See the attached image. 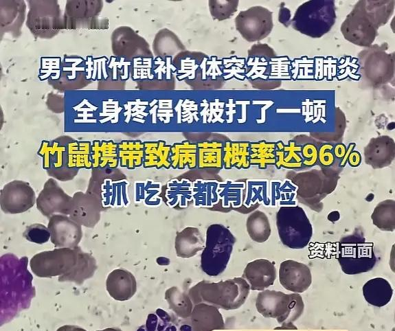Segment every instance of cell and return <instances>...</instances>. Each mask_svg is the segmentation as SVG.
I'll return each instance as SVG.
<instances>
[{"mask_svg":"<svg viewBox=\"0 0 395 331\" xmlns=\"http://www.w3.org/2000/svg\"><path fill=\"white\" fill-rule=\"evenodd\" d=\"M394 1H359L343 21L340 30L346 40L360 47L372 45L378 29L393 14Z\"/></svg>","mask_w":395,"mask_h":331,"instance_id":"cell-1","label":"cell"},{"mask_svg":"<svg viewBox=\"0 0 395 331\" xmlns=\"http://www.w3.org/2000/svg\"><path fill=\"white\" fill-rule=\"evenodd\" d=\"M250 291L243 277H234L218 282L201 281L189 290L193 304L205 303L225 310H236L247 300Z\"/></svg>","mask_w":395,"mask_h":331,"instance_id":"cell-2","label":"cell"},{"mask_svg":"<svg viewBox=\"0 0 395 331\" xmlns=\"http://www.w3.org/2000/svg\"><path fill=\"white\" fill-rule=\"evenodd\" d=\"M236 240L231 231L221 224L210 225L205 234V247L201 255L202 271L209 276H217L226 269Z\"/></svg>","mask_w":395,"mask_h":331,"instance_id":"cell-3","label":"cell"},{"mask_svg":"<svg viewBox=\"0 0 395 331\" xmlns=\"http://www.w3.org/2000/svg\"><path fill=\"white\" fill-rule=\"evenodd\" d=\"M256 307L262 316L275 319L282 326L291 328L303 314L304 304L299 293L264 290L257 295Z\"/></svg>","mask_w":395,"mask_h":331,"instance_id":"cell-4","label":"cell"},{"mask_svg":"<svg viewBox=\"0 0 395 331\" xmlns=\"http://www.w3.org/2000/svg\"><path fill=\"white\" fill-rule=\"evenodd\" d=\"M335 21L334 1H309L296 10L291 23L302 34L319 38L330 30Z\"/></svg>","mask_w":395,"mask_h":331,"instance_id":"cell-5","label":"cell"},{"mask_svg":"<svg viewBox=\"0 0 395 331\" xmlns=\"http://www.w3.org/2000/svg\"><path fill=\"white\" fill-rule=\"evenodd\" d=\"M337 258L342 271L347 275L368 272L376 263L373 243L358 232L340 239Z\"/></svg>","mask_w":395,"mask_h":331,"instance_id":"cell-6","label":"cell"},{"mask_svg":"<svg viewBox=\"0 0 395 331\" xmlns=\"http://www.w3.org/2000/svg\"><path fill=\"white\" fill-rule=\"evenodd\" d=\"M275 218L278 233L284 246L301 249L308 244L313 236V227L302 207H280Z\"/></svg>","mask_w":395,"mask_h":331,"instance_id":"cell-7","label":"cell"},{"mask_svg":"<svg viewBox=\"0 0 395 331\" xmlns=\"http://www.w3.org/2000/svg\"><path fill=\"white\" fill-rule=\"evenodd\" d=\"M76 249L56 248L35 254L30 261L32 273L38 277L58 276V281L63 282L76 266L81 253Z\"/></svg>","mask_w":395,"mask_h":331,"instance_id":"cell-8","label":"cell"},{"mask_svg":"<svg viewBox=\"0 0 395 331\" xmlns=\"http://www.w3.org/2000/svg\"><path fill=\"white\" fill-rule=\"evenodd\" d=\"M387 44L372 45L358 55L359 72L363 80L371 87H379L394 75V53L387 54Z\"/></svg>","mask_w":395,"mask_h":331,"instance_id":"cell-9","label":"cell"},{"mask_svg":"<svg viewBox=\"0 0 395 331\" xmlns=\"http://www.w3.org/2000/svg\"><path fill=\"white\" fill-rule=\"evenodd\" d=\"M332 170H313L295 174L291 180L297 186L298 200L313 209L336 187L339 176Z\"/></svg>","mask_w":395,"mask_h":331,"instance_id":"cell-10","label":"cell"},{"mask_svg":"<svg viewBox=\"0 0 395 331\" xmlns=\"http://www.w3.org/2000/svg\"><path fill=\"white\" fill-rule=\"evenodd\" d=\"M272 12L262 6L241 11L235 19L237 31L248 42L266 38L273 27Z\"/></svg>","mask_w":395,"mask_h":331,"instance_id":"cell-11","label":"cell"},{"mask_svg":"<svg viewBox=\"0 0 395 331\" xmlns=\"http://www.w3.org/2000/svg\"><path fill=\"white\" fill-rule=\"evenodd\" d=\"M36 201L35 192L28 182L13 180L1 190V209L7 214L27 212L36 204Z\"/></svg>","mask_w":395,"mask_h":331,"instance_id":"cell-12","label":"cell"},{"mask_svg":"<svg viewBox=\"0 0 395 331\" xmlns=\"http://www.w3.org/2000/svg\"><path fill=\"white\" fill-rule=\"evenodd\" d=\"M72 196L66 193L56 179L49 178L36 198L37 209L49 218L54 214H69Z\"/></svg>","mask_w":395,"mask_h":331,"instance_id":"cell-13","label":"cell"},{"mask_svg":"<svg viewBox=\"0 0 395 331\" xmlns=\"http://www.w3.org/2000/svg\"><path fill=\"white\" fill-rule=\"evenodd\" d=\"M103 207L96 194L78 191L72 196L69 216L81 226L93 228L100 220Z\"/></svg>","mask_w":395,"mask_h":331,"instance_id":"cell-14","label":"cell"},{"mask_svg":"<svg viewBox=\"0 0 395 331\" xmlns=\"http://www.w3.org/2000/svg\"><path fill=\"white\" fill-rule=\"evenodd\" d=\"M50 240L56 248L76 249L82 238V226L68 215L54 214L49 218Z\"/></svg>","mask_w":395,"mask_h":331,"instance_id":"cell-15","label":"cell"},{"mask_svg":"<svg viewBox=\"0 0 395 331\" xmlns=\"http://www.w3.org/2000/svg\"><path fill=\"white\" fill-rule=\"evenodd\" d=\"M279 281L287 290L295 293H304L312 283L310 268L304 263L286 260L280 263L278 271Z\"/></svg>","mask_w":395,"mask_h":331,"instance_id":"cell-16","label":"cell"},{"mask_svg":"<svg viewBox=\"0 0 395 331\" xmlns=\"http://www.w3.org/2000/svg\"><path fill=\"white\" fill-rule=\"evenodd\" d=\"M275 58L274 50L268 45H253L248 51L245 62L246 76L253 81L271 79L272 65Z\"/></svg>","mask_w":395,"mask_h":331,"instance_id":"cell-17","label":"cell"},{"mask_svg":"<svg viewBox=\"0 0 395 331\" xmlns=\"http://www.w3.org/2000/svg\"><path fill=\"white\" fill-rule=\"evenodd\" d=\"M117 35H114L113 39V53L116 56L124 57L132 60L137 57H153L150 51L148 44L131 28L122 27Z\"/></svg>","mask_w":395,"mask_h":331,"instance_id":"cell-18","label":"cell"},{"mask_svg":"<svg viewBox=\"0 0 395 331\" xmlns=\"http://www.w3.org/2000/svg\"><path fill=\"white\" fill-rule=\"evenodd\" d=\"M366 164L374 169H380L392 164L395 157V143L387 135L372 138L363 149Z\"/></svg>","mask_w":395,"mask_h":331,"instance_id":"cell-19","label":"cell"},{"mask_svg":"<svg viewBox=\"0 0 395 331\" xmlns=\"http://www.w3.org/2000/svg\"><path fill=\"white\" fill-rule=\"evenodd\" d=\"M242 277L249 283L250 290H264L273 284L276 269L267 259H256L246 265Z\"/></svg>","mask_w":395,"mask_h":331,"instance_id":"cell-20","label":"cell"},{"mask_svg":"<svg viewBox=\"0 0 395 331\" xmlns=\"http://www.w3.org/2000/svg\"><path fill=\"white\" fill-rule=\"evenodd\" d=\"M106 288L113 299L121 301H126L135 294L137 282L130 271L124 269H116L108 275Z\"/></svg>","mask_w":395,"mask_h":331,"instance_id":"cell-21","label":"cell"},{"mask_svg":"<svg viewBox=\"0 0 395 331\" xmlns=\"http://www.w3.org/2000/svg\"><path fill=\"white\" fill-rule=\"evenodd\" d=\"M190 319L192 331H212L225 328L223 318L218 308L210 304H196Z\"/></svg>","mask_w":395,"mask_h":331,"instance_id":"cell-22","label":"cell"},{"mask_svg":"<svg viewBox=\"0 0 395 331\" xmlns=\"http://www.w3.org/2000/svg\"><path fill=\"white\" fill-rule=\"evenodd\" d=\"M71 139L64 136L42 142L38 154L42 158L43 169L47 171L65 167L67 145Z\"/></svg>","mask_w":395,"mask_h":331,"instance_id":"cell-23","label":"cell"},{"mask_svg":"<svg viewBox=\"0 0 395 331\" xmlns=\"http://www.w3.org/2000/svg\"><path fill=\"white\" fill-rule=\"evenodd\" d=\"M91 157L92 169L114 170L119 166L118 144L111 140H94Z\"/></svg>","mask_w":395,"mask_h":331,"instance_id":"cell-24","label":"cell"},{"mask_svg":"<svg viewBox=\"0 0 395 331\" xmlns=\"http://www.w3.org/2000/svg\"><path fill=\"white\" fill-rule=\"evenodd\" d=\"M205 238L201 231L194 227H187L178 232L175 237L174 248L177 255L188 258L203 251Z\"/></svg>","mask_w":395,"mask_h":331,"instance_id":"cell-25","label":"cell"},{"mask_svg":"<svg viewBox=\"0 0 395 331\" xmlns=\"http://www.w3.org/2000/svg\"><path fill=\"white\" fill-rule=\"evenodd\" d=\"M171 146L162 140L144 142V168L157 169L171 168Z\"/></svg>","mask_w":395,"mask_h":331,"instance_id":"cell-26","label":"cell"},{"mask_svg":"<svg viewBox=\"0 0 395 331\" xmlns=\"http://www.w3.org/2000/svg\"><path fill=\"white\" fill-rule=\"evenodd\" d=\"M250 142L226 141L223 146V163L225 169L236 168L247 169L250 167Z\"/></svg>","mask_w":395,"mask_h":331,"instance_id":"cell-27","label":"cell"},{"mask_svg":"<svg viewBox=\"0 0 395 331\" xmlns=\"http://www.w3.org/2000/svg\"><path fill=\"white\" fill-rule=\"evenodd\" d=\"M365 301L372 306L383 307L387 305L393 295L390 282L383 277H375L367 281L362 288Z\"/></svg>","mask_w":395,"mask_h":331,"instance_id":"cell-28","label":"cell"},{"mask_svg":"<svg viewBox=\"0 0 395 331\" xmlns=\"http://www.w3.org/2000/svg\"><path fill=\"white\" fill-rule=\"evenodd\" d=\"M91 143L71 139L67 145L65 167L72 169H92Z\"/></svg>","mask_w":395,"mask_h":331,"instance_id":"cell-29","label":"cell"},{"mask_svg":"<svg viewBox=\"0 0 395 331\" xmlns=\"http://www.w3.org/2000/svg\"><path fill=\"white\" fill-rule=\"evenodd\" d=\"M170 162L171 168L174 169H193L197 167L196 144L189 141H183L172 145Z\"/></svg>","mask_w":395,"mask_h":331,"instance_id":"cell-30","label":"cell"},{"mask_svg":"<svg viewBox=\"0 0 395 331\" xmlns=\"http://www.w3.org/2000/svg\"><path fill=\"white\" fill-rule=\"evenodd\" d=\"M197 167L221 169L223 163V144L218 141H206L196 144Z\"/></svg>","mask_w":395,"mask_h":331,"instance_id":"cell-31","label":"cell"},{"mask_svg":"<svg viewBox=\"0 0 395 331\" xmlns=\"http://www.w3.org/2000/svg\"><path fill=\"white\" fill-rule=\"evenodd\" d=\"M119 165L133 170L143 166L144 142L139 140H124L118 143Z\"/></svg>","mask_w":395,"mask_h":331,"instance_id":"cell-32","label":"cell"},{"mask_svg":"<svg viewBox=\"0 0 395 331\" xmlns=\"http://www.w3.org/2000/svg\"><path fill=\"white\" fill-rule=\"evenodd\" d=\"M301 148L302 145L298 144L295 141H289L286 145L282 141L276 142L275 166L278 168L295 169L302 168L303 164Z\"/></svg>","mask_w":395,"mask_h":331,"instance_id":"cell-33","label":"cell"},{"mask_svg":"<svg viewBox=\"0 0 395 331\" xmlns=\"http://www.w3.org/2000/svg\"><path fill=\"white\" fill-rule=\"evenodd\" d=\"M203 57V55L200 56L198 53L180 52L172 60L177 78L179 80L194 79Z\"/></svg>","mask_w":395,"mask_h":331,"instance_id":"cell-34","label":"cell"},{"mask_svg":"<svg viewBox=\"0 0 395 331\" xmlns=\"http://www.w3.org/2000/svg\"><path fill=\"white\" fill-rule=\"evenodd\" d=\"M275 143L265 141L250 143V165L265 169L269 166L275 165Z\"/></svg>","mask_w":395,"mask_h":331,"instance_id":"cell-35","label":"cell"},{"mask_svg":"<svg viewBox=\"0 0 395 331\" xmlns=\"http://www.w3.org/2000/svg\"><path fill=\"white\" fill-rule=\"evenodd\" d=\"M246 228L251 239L258 243L267 241L271 233L267 216L260 210L249 214L246 221Z\"/></svg>","mask_w":395,"mask_h":331,"instance_id":"cell-36","label":"cell"},{"mask_svg":"<svg viewBox=\"0 0 395 331\" xmlns=\"http://www.w3.org/2000/svg\"><path fill=\"white\" fill-rule=\"evenodd\" d=\"M371 219L372 223L383 231L395 229V201L387 199L379 203L374 207Z\"/></svg>","mask_w":395,"mask_h":331,"instance_id":"cell-37","label":"cell"},{"mask_svg":"<svg viewBox=\"0 0 395 331\" xmlns=\"http://www.w3.org/2000/svg\"><path fill=\"white\" fill-rule=\"evenodd\" d=\"M96 269L95 258L91 254L81 251L76 266L64 282L81 284L85 279L92 277Z\"/></svg>","mask_w":395,"mask_h":331,"instance_id":"cell-38","label":"cell"},{"mask_svg":"<svg viewBox=\"0 0 395 331\" xmlns=\"http://www.w3.org/2000/svg\"><path fill=\"white\" fill-rule=\"evenodd\" d=\"M155 43L166 44L163 46L153 47L157 56L172 57V56L184 49L183 44L177 36L167 29H163L157 34Z\"/></svg>","mask_w":395,"mask_h":331,"instance_id":"cell-39","label":"cell"},{"mask_svg":"<svg viewBox=\"0 0 395 331\" xmlns=\"http://www.w3.org/2000/svg\"><path fill=\"white\" fill-rule=\"evenodd\" d=\"M165 298L171 308L178 315L181 317L190 316L192 311V301L189 296L181 293L176 287H172L166 290Z\"/></svg>","mask_w":395,"mask_h":331,"instance_id":"cell-40","label":"cell"},{"mask_svg":"<svg viewBox=\"0 0 395 331\" xmlns=\"http://www.w3.org/2000/svg\"><path fill=\"white\" fill-rule=\"evenodd\" d=\"M131 76L133 80H153V57H137L131 60Z\"/></svg>","mask_w":395,"mask_h":331,"instance_id":"cell-41","label":"cell"},{"mask_svg":"<svg viewBox=\"0 0 395 331\" xmlns=\"http://www.w3.org/2000/svg\"><path fill=\"white\" fill-rule=\"evenodd\" d=\"M201 110L199 115L203 121L207 122H216L220 121L225 111L224 102L215 100L213 101L203 100L199 104Z\"/></svg>","mask_w":395,"mask_h":331,"instance_id":"cell-42","label":"cell"},{"mask_svg":"<svg viewBox=\"0 0 395 331\" xmlns=\"http://www.w3.org/2000/svg\"><path fill=\"white\" fill-rule=\"evenodd\" d=\"M131 60L124 57L113 56L107 67L109 76L114 80H127L131 75Z\"/></svg>","mask_w":395,"mask_h":331,"instance_id":"cell-43","label":"cell"},{"mask_svg":"<svg viewBox=\"0 0 395 331\" xmlns=\"http://www.w3.org/2000/svg\"><path fill=\"white\" fill-rule=\"evenodd\" d=\"M238 1H210L209 9L213 19L223 21L237 11Z\"/></svg>","mask_w":395,"mask_h":331,"instance_id":"cell-44","label":"cell"},{"mask_svg":"<svg viewBox=\"0 0 395 331\" xmlns=\"http://www.w3.org/2000/svg\"><path fill=\"white\" fill-rule=\"evenodd\" d=\"M179 122L192 123L197 120L199 105L194 100H180L174 106Z\"/></svg>","mask_w":395,"mask_h":331,"instance_id":"cell-45","label":"cell"},{"mask_svg":"<svg viewBox=\"0 0 395 331\" xmlns=\"http://www.w3.org/2000/svg\"><path fill=\"white\" fill-rule=\"evenodd\" d=\"M23 238L33 243L43 244L50 239V232L47 226L41 223L32 224L26 227L23 233Z\"/></svg>","mask_w":395,"mask_h":331,"instance_id":"cell-46","label":"cell"},{"mask_svg":"<svg viewBox=\"0 0 395 331\" xmlns=\"http://www.w3.org/2000/svg\"><path fill=\"white\" fill-rule=\"evenodd\" d=\"M148 110L153 118H158L162 122H168L174 117V108L171 100H160L153 102Z\"/></svg>","mask_w":395,"mask_h":331,"instance_id":"cell-47","label":"cell"},{"mask_svg":"<svg viewBox=\"0 0 395 331\" xmlns=\"http://www.w3.org/2000/svg\"><path fill=\"white\" fill-rule=\"evenodd\" d=\"M222 76L224 79L240 78V73H246L245 63L242 60L236 57L224 58L221 66Z\"/></svg>","mask_w":395,"mask_h":331,"instance_id":"cell-48","label":"cell"},{"mask_svg":"<svg viewBox=\"0 0 395 331\" xmlns=\"http://www.w3.org/2000/svg\"><path fill=\"white\" fill-rule=\"evenodd\" d=\"M153 72L155 78L159 80L171 78L172 73H176L172 57L156 56L153 58Z\"/></svg>","mask_w":395,"mask_h":331,"instance_id":"cell-49","label":"cell"},{"mask_svg":"<svg viewBox=\"0 0 395 331\" xmlns=\"http://www.w3.org/2000/svg\"><path fill=\"white\" fill-rule=\"evenodd\" d=\"M216 58H208L204 56L198 73H200L202 80L214 79L216 75H222L221 68L218 67L219 65H222V61H216Z\"/></svg>","mask_w":395,"mask_h":331,"instance_id":"cell-50","label":"cell"},{"mask_svg":"<svg viewBox=\"0 0 395 331\" xmlns=\"http://www.w3.org/2000/svg\"><path fill=\"white\" fill-rule=\"evenodd\" d=\"M301 156L303 166H314L318 161V148L312 142L305 143L302 145Z\"/></svg>","mask_w":395,"mask_h":331,"instance_id":"cell-51","label":"cell"},{"mask_svg":"<svg viewBox=\"0 0 395 331\" xmlns=\"http://www.w3.org/2000/svg\"><path fill=\"white\" fill-rule=\"evenodd\" d=\"M333 147V144L326 143L321 144L318 149V161L325 168L332 166L335 161Z\"/></svg>","mask_w":395,"mask_h":331,"instance_id":"cell-52","label":"cell"},{"mask_svg":"<svg viewBox=\"0 0 395 331\" xmlns=\"http://www.w3.org/2000/svg\"><path fill=\"white\" fill-rule=\"evenodd\" d=\"M79 170L63 167L55 170H47V174L52 178L60 181H68L74 179Z\"/></svg>","mask_w":395,"mask_h":331,"instance_id":"cell-53","label":"cell"},{"mask_svg":"<svg viewBox=\"0 0 395 331\" xmlns=\"http://www.w3.org/2000/svg\"><path fill=\"white\" fill-rule=\"evenodd\" d=\"M333 152L335 158L339 159L344 158L346 161L348 155L350 153L347 147L342 143H338L334 145Z\"/></svg>","mask_w":395,"mask_h":331,"instance_id":"cell-54","label":"cell"},{"mask_svg":"<svg viewBox=\"0 0 395 331\" xmlns=\"http://www.w3.org/2000/svg\"><path fill=\"white\" fill-rule=\"evenodd\" d=\"M347 161L351 167H358L361 162V155L357 150H352L347 157Z\"/></svg>","mask_w":395,"mask_h":331,"instance_id":"cell-55","label":"cell"},{"mask_svg":"<svg viewBox=\"0 0 395 331\" xmlns=\"http://www.w3.org/2000/svg\"><path fill=\"white\" fill-rule=\"evenodd\" d=\"M56 331H87L85 329L77 326L65 325L58 328Z\"/></svg>","mask_w":395,"mask_h":331,"instance_id":"cell-56","label":"cell"},{"mask_svg":"<svg viewBox=\"0 0 395 331\" xmlns=\"http://www.w3.org/2000/svg\"><path fill=\"white\" fill-rule=\"evenodd\" d=\"M327 218L331 222H336L340 218V214L338 211L335 210L329 213Z\"/></svg>","mask_w":395,"mask_h":331,"instance_id":"cell-57","label":"cell"},{"mask_svg":"<svg viewBox=\"0 0 395 331\" xmlns=\"http://www.w3.org/2000/svg\"><path fill=\"white\" fill-rule=\"evenodd\" d=\"M96 331H122V330L118 328H108L104 330H96Z\"/></svg>","mask_w":395,"mask_h":331,"instance_id":"cell-58","label":"cell"}]
</instances>
